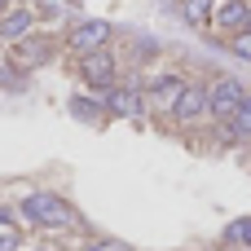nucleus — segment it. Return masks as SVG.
<instances>
[{
    "instance_id": "1",
    "label": "nucleus",
    "mask_w": 251,
    "mask_h": 251,
    "mask_svg": "<svg viewBox=\"0 0 251 251\" xmlns=\"http://www.w3.org/2000/svg\"><path fill=\"white\" fill-rule=\"evenodd\" d=\"M22 216H26L31 225H44V229H62V225L75 221V212H71L57 194H26V199H22Z\"/></svg>"
},
{
    "instance_id": "2",
    "label": "nucleus",
    "mask_w": 251,
    "mask_h": 251,
    "mask_svg": "<svg viewBox=\"0 0 251 251\" xmlns=\"http://www.w3.org/2000/svg\"><path fill=\"white\" fill-rule=\"evenodd\" d=\"M243 106H247V101H243V84H238V79H216V88H212V110L229 119V115H238Z\"/></svg>"
},
{
    "instance_id": "3",
    "label": "nucleus",
    "mask_w": 251,
    "mask_h": 251,
    "mask_svg": "<svg viewBox=\"0 0 251 251\" xmlns=\"http://www.w3.org/2000/svg\"><path fill=\"white\" fill-rule=\"evenodd\" d=\"M84 79H88L93 88H110V84H115V62H110L106 53H88V57H84Z\"/></svg>"
},
{
    "instance_id": "4",
    "label": "nucleus",
    "mask_w": 251,
    "mask_h": 251,
    "mask_svg": "<svg viewBox=\"0 0 251 251\" xmlns=\"http://www.w3.org/2000/svg\"><path fill=\"white\" fill-rule=\"evenodd\" d=\"M207 106H212V97H207L203 88H185V93H181V101L172 106V115H176L181 124H194V119H199Z\"/></svg>"
},
{
    "instance_id": "5",
    "label": "nucleus",
    "mask_w": 251,
    "mask_h": 251,
    "mask_svg": "<svg viewBox=\"0 0 251 251\" xmlns=\"http://www.w3.org/2000/svg\"><path fill=\"white\" fill-rule=\"evenodd\" d=\"M106 35H110L106 22H84V26L71 35V49H79V53H97V49L106 44Z\"/></svg>"
},
{
    "instance_id": "6",
    "label": "nucleus",
    "mask_w": 251,
    "mask_h": 251,
    "mask_svg": "<svg viewBox=\"0 0 251 251\" xmlns=\"http://www.w3.org/2000/svg\"><path fill=\"white\" fill-rule=\"evenodd\" d=\"M110 110L124 115V119H137V115H141V97H137L132 88H110Z\"/></svg>"
},
{
    "instance_id": "7",
    "label": "nucleus",
    "mask_w": 251,
    "mask_h": 251,
    "mask_svg": "<svg viewBox=\"0 0 251 251\" xmlns=\"http://www.w3.org/2000/svg\"><path fill=\"white\" fill-rule=\"evenodd\" d=\"M31 31V9H18V13H9L4 22H0V35L4 40H22Z\"/></svg>"
},
{
    "instance_id": "8",
    "label": "nucleus",
    "mask_w": 251,
    "mask_h": 251,
    "mask_svg": "<svg viewBox=\"0 0 251 251\" xmlns=\"http://www.w3.org/2000/svg\"><path fill=\"white\" fill-rule=\"evenodd\" d=\"M150 93H154L159 101H168V106H176V101H181V93H185V84H181V79H172V75H159V79L150 84Z\"/></svg>"
},
{
    "instance_id": "9",
    "label": "nucleus",
    "mask_w": 251,
    "mask_h": 251,
    "mask_svg": "<svg viewBox=\"0 0 251 251\" xmlns=\"http://www.w3.org/2000/svg\"><path fill=\"white\" fill-rule=\"evenodd\" d=\"M221 22H225V26H247L251 22V4H243V0L225 4V9H221Z\"/></svg>"
},
{
    "instance_id": "10",
    "label": "nucleus",
    "mask_w": 251,
    "mask_h": 251,
    "mask_svg": "<svg viewBox=\"0 0 251 251\" xmlns=\"http://www.w3.org/2000/svg\"><path fill=\"white\" fill-rule=\"evenodd\" d=\"M225 137H229V141H238V137H251V101L243 106V110H238V115H234V119H229Z\"/></svg>"
},
{
    "instance_id": "11",
    "label": "nucleus",
    "mask_w": 251,
    "mask_h": 251,
    "mask_svg": "<svg viewBox=\"0 0 251 251\" xmlns=\"http://www.w3.org/2000/svg\"><path fill=\"white\" fill-rule=\"evenodd\" d=\"M185 18H190L194 26H203V22L212 18V0H185Z\"/></svg>"
},
{
    "instance_id": "12",
    "label": "nucleus",
    "mask_w": 251,
    "mask_h": 251,
    "mask_svg": "<svg viewBox=\"0 0 251 251\" xmlns=\"http://www.w3.org/2000/svg\"><path fill=\"white\" fill-rule=\"evenodd\" d=\"M225 238H229V243H251V216L247 221H234V225L225 229Z\"/></svg>"
},
{
    "instance_id": "13",
    "label": "nucleus",
    "mask_w": 251,
    "mask_h": 251,
    "mask_svg": "<svg viewBox=\"0 0 251 251\" xmlns=\"http://www.w3.org/2000/svg\"><path fill=\"white\" fill-rule=\"evenodd\" d=\"M234 53H238V57H251V31H243V35L234 40Z\"/></svg>"
},
{
    "instance_id": "14",
    "label": "nucleus",
    "mask_w": 251,
    "mask_h": 251,
    "mask_svg": "<svg viewBox=\"0 0 251 251\" xmlns=\"http://www.w3.org/2000/svg\"><path fill=\"white\" fill-rule=\"evenodd\" d=\"M84 251H132V247H124V243H93V247H84Z\"/></svg>"
},
{
    "instance_id": "15",
    "label": "nucleus",
    "mask_w": 251,
    "mask_h": 251,
    "mask_svg": "<svg viewBox=\"0 0 251 251\" xmlns=\"http://www.w3.org/2000/svg\"><path fill=\"white\" fill-rule=\"evenodd\" d=\"M0 251H13V238H9V234L0 238Z\"/></svg>"
},
{
    "instance_id": "16",
    "label": "nucleus",
    "mask_w": 251,
    "mask_h": 251,
    "mask_svg": "<svg viewBox=\"0 0 251 251\" xmlns=\"http://www.w3.org/2000/svg\"><path fill=\"white\" fill-rule=\"evenodd\" d=\"M0 229H4V234H9V216H4V212H0Z\"/></svg>"
}]
</instances>
